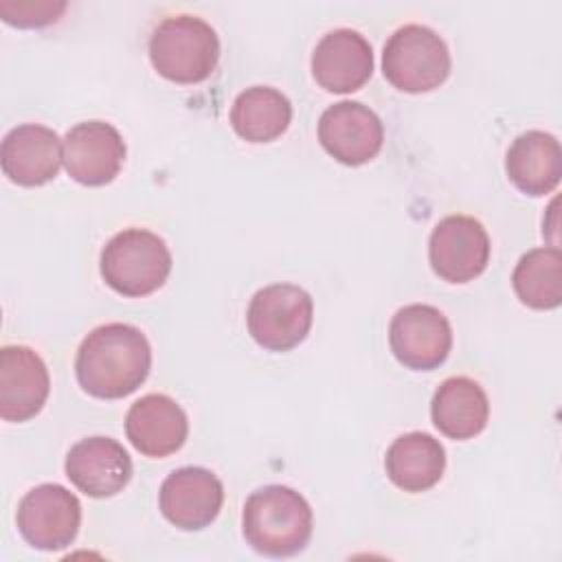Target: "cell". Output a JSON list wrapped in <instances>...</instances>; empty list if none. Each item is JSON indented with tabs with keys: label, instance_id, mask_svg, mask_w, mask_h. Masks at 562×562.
Returning a JSON list of instances; mask_svg holds the SVG:
<instances>
[{
	"label": "cell",
	"instance_id": "obj_16",
	"mask_svg": "<svg viewBox=\"0 0 562 562\" xmlns=\"http://www.w3.org/2000/svg\"><path fill=\"white\" fill-rule=\"evenodd\" d=\"M66 476L92 498L119 494L132 479V459L127 450L110 437H88L77 441L66 454Z\"/></svg>",
	"mask_w": 562,
	"mask_h": 562
},
{
	"label": "cell",
	"instance_id": "obj_20",
	"mask_svg": "<svg viewBox=\"0 0 562 562\" xmlns=\"http://www.w3.org/2000/svg\"><path fill=\"white\" fill-rule=\"evenodd\" d=\"M384 470L393 485L404 492H426L439 483L446 470V450L428 432H406L397 437L384 457Z\"/></svg>",
	"mask_w": 562,
	"mask_h": 562
},
{
	"label": "cell",
	"instance_id": "obj_10",
	"mask_svg": "<svg viewBox=\"0 0 562 562\" xmlns=\"http://www.w3.org/2000/svg\"><path fill=\"white\" fill-rule=\"evenodd\" d=\"M323 149L342 165L358 167L378 156L384 143L380 116L360 101H338L318 119Z\"/></svg>",
	"mask_w": 562,
	"mask_h": 562
},
{
	"label": "cell",
	"instance_id": "obj_11",
	"mask_svg": "<svg viewBox=\"0 0 562 562\" xmlns=\"http://www.w3.org/2000/svg\"><path fill=\"white\" fill-rule=\"evenodd\" d=\"M64 167L72 180L86 187L112 182L125 160V140L105 121H83L70 127L61 140Z\"/></svg>",
	"mask_w": 562,
	"mask_h": 562
},
{
	"label": "cell",
	"instance_id": "obj_7",
	"mask_svg": "<svg viewBox=\"0 0 562 562\" xmlns=\"http://www.w3.org/2000/svg\"><path fill=\"white\" fill-rule=\"evenodd\" d=\"M18 531L40 551L70 547L81 525L79 498L57 483H44L26 492L15 514Z\"/></svg>",
	"mask_w": 562,
	"mask_h": 562
},
{
	"label": "cell",
	"instance_id": "obj_15",
	"mask_svg": "<svg viewBox=\"0 0 562 562\" xmlns=\"http://www.w3.org/2000/svg\"><path fill=\"white\" fill-rule=\"evenodd\" d=\"M50 378L44 360L26 345H7L0 351V417L26 422L46 404Z\"/></svg>",
	"mask_w": 562,
	"mask_h": 562
},
{
	"label": "cell",
	"instance_id": "obj_1",
	"mask_svg": "<svg viewBox=\"0 0 562 562\" xmlns=\"http://www.w3.org/2000/svg\"><path fill=\"white\" fill-rule=\"evenodd\" d=\"M151 347L145 334L127 323H105L79 345L75 373L79 386L99 400H121L149 375Z\"/></svg>",
	"mask_w": 562,
	"mask_h": 562
},
{
	"label": "cell",
	"instance_id": "obj_13",
	"mask_svg": "<svg viewBox=\"0 0 562 562\" xmlns=\"http://www.w3.org/2000/svg\"><path fill=\"white\" fill-rule=\"evenodd\" d=\"M373 72L369 40L353 29L325 33L312 53V75L327 92L347 94L362 88Z\"/></svg>",
	"mask_w": 562,
	"mask_h": 562
},
{
	"label": "cell",
	"instance_id": "obj_23",
	"mask_svg": "<svg viewBox=\"0 0 562 562\" xmlns=\"http://www.w3.org/2000/svg\"><path fill=\"white\" fill-rule=\"evenodd\" d=\"M66 11V2L50 0H0L4 22L22 29H37L55 22Z\"/></svg>",
	"mask_w": 562,
	"mask_h": 562
},
{
	"label": "cell",
	"instance_id": "obj_14",
	"mask_svg": "<svg viewBox=\"0 0 562 562\" xmlns=\"http://www.w3.org/2000/svg\"><path fill=\"white\" fill-rule=\"evenodd\" d=\"M64 162V145L55 130L40 123H22L9 130L0 147L4 176L22 187H40L53 180Z\"/></svg>",
	"mask_w": 562,
	"mask_h": 562
},
{
	"label": "cell",
	"instance_id": "obj_9",
	"mask_svg": "<svg viewBox=\"0 0 562 562\" xmlns=\"http://www.w3.org/2000/svg\"><path fill=\"white\" fill-rule=\"evenodd\" d=\"M428 259L439 279L448 283H468L487 268V231L470 215H448L439 220L430 233Z\"/></svg>",
	"mask_w": 562,
	"mask_h": 562
},
{
	"label": "cell",
	"instance_id": "obj_8",
	"mask_svg": "<svg viewBox=\"0 0 562 562\" xmlns=\"http://www.w3.org/2000/svg\"><path fill=\"white\" fill-rule=\"evenodd\" d=\"M389 345L397 362L413 371H432L452 349V327L443 312L426 303H411L395 312Z\"/></svg>",
	"mask_w": 562,
	"mask_h": 562
},
{
	"label": "cell",
	"instance_id": "obj_4",
	"mask_svg": "<svg viewBox=\"0 0 562 562\" xmlns=\"http://www.w3.org/2000/svg\"><path fill=\"white\" fill-rule=\"evenodd\" d=\"M171 272V252L162 237L147 228H125L101 250V277L123 296L156 292Z\"/></svg>",
	"mask_w": 562,
	"mask_h": 562
},
{
	"label": "cell",
	"instance_id": "obj_18",
	"mask_svg": "<svg viewBox=\"0 0 562 562\" xmlns=\"http://www.w3.org/2000/svg\"><path fill=\"white\" fill-rule=\"evenodd\" d=\"M512 184L527 195L551 193L562 176V149L553 134L529 130L516 136L505 156Z\"/></svg>",
	"mask_w": 562,
	"mask_h": 562
},
{
	"label": "cell",
	"instance_id": "obj_12",
	"mask_svg": "<svg viewBox=\"0 0 562 562\" xmlns=\"http://www.w3.org/2000/svg\"><path fill=\"white\" fill-rule=\"evenodd\" d=\"M224 503L222 481L206 468L187 465L173 470L160 485L158 505L162 516L182 531L209 527Z\"/></svg>",
	"mask_w": 562,
	"mask_h": 562
},
{
	"label": "cell",
	"instance_id": "obj_3",
	"mask_svg": "<svg viewBox=\"0 0 562 562\" xmlns=\"http://www.w3.org/2000/svg\"><path fill=\"white\" fill-rule=\"evenodd\" d=\"M220 59L215 29L198 15L165 18L149 37L154 70L173 83H200L211 77Z\"/></svg>",
	"mask_w": 562,
	"mask_h": 562
},
{
	"label": "cell",
	"instance_id": "obj_22",
	"mask_svg": "<svg viewBox=\"0 0 562 562\" xmlns=\"http://www.w3.org/2000/svg\"><path fill=\"white\" fill-rule=\"evenodd\" d=\"M520 303L533 310H553L562 301V252L555 246L527 250L512 274Z\"/></svg>",
	"mask_w": 562,
	"mask_h": 562
},
{
	"label": "cell",
	"instance_id": "obj_5",
	"mask_svg": "<svg viewBox=\"0 0 562 562\" xmlns=\"http://www.w3.org/2000/svg\"><path fill=\"white\" fill-rule=\"evenodd\" d=\"M450 50L443 37L424 24H404L393 31L382 50L386 81L411 94L439 88L450 75Z\"/></svg>",
	"mask_w": 562,
	"mask_h": 562
},
{
	"label": "cell",
	"instance_id": "obj_21",
	"mask_svg": "<svg viewBox=\"0 0 562 562\" xmlns=\"http://www.w3.org/2000/svg\"><path fill=\"white\" fill-rule=\"evenodd\" d=\"M292 121L290 99L270 86H252L239 92L231 108L235 134L248 143H270L279 138Z\"/></svg>",
	"mask_w": 562,
	"mask_h": 562
},
{
	"label": "cell",
	"instance_id": "obj_6",
	"mask_svg": "<svg viewBox=\"0 0 562 562\" xmlns=\"http://www.w3.org/2000/svg\"><path fill=\"white\" fill-rule=\"evenodd\" d=\"M312 321V296L292 283H272L257 290L246 314L250 336L268 351H288L303 342Z\"/></svg>",
	"mask_w": 562,
	"mask_h": 562
},
{
	"label": "cell",
	"instance_id": "obj_17",
	"mask_svg": "<svg viewBox=\"0 0 562 562\" xmlns=\"http://www.w3.org/2000/svg\"><path fill=\"white\" fill-rule=\"evenodd\" d=\"M125 435L140 454L162 459L184 446L189 419L176 400L165 393H149L130 406Z\"/></svg>",
	"mask_w": 562,
	"mask_h": 562
},
{
	"label": "cell",
	"instance_id": "obj_2",
	"mask_svg": "<svg viewBox=\"0 0 562 562\" xmlns=\"http://www.w3.org/2000/svg\"><path fill=\"white\" fill-rule=\"evenodd\" d=\"M312 507L288 485H266L244 503L241 529L246 542L270 558H288L312 538Z\"/></svg>",
	"mask_w": 562,
	"mask_h": 562
},
{
	"label": "cell",
	"instance_id": "obj_19",
	"mask_svg": "<svg viewBox=\"0 0 562 562\" xmlns=\"http://www.w3.org/2000/svg\"><path fill=\"white\" fill-rule=\"evenodd\" d=\"M435 428L457 441L476 437L490 417V402L479 382L465 375H452L439 384L430 402Z\"/></svg>",
	"mask_w": 562,
	"mask_h": 562
}]
</instances>
